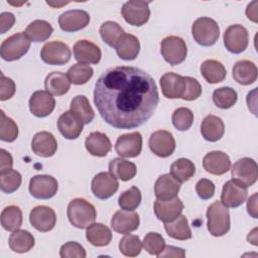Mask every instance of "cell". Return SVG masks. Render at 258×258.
<instances>
[{
    "label": "cell",
    "mask_w": 258,
    "mask_h": 258,
    "mask_svg": "<svg viewBox=\"0 0 258 258\" xmlns=\"http://www.w3.org/2000/svg\"><path fill=\"white\" fill-rule=\"evenodd\" d=\"M31 226L39 232H48L52 230L56 223L54 211L47 206H37L29 214Z\"/></svg>",
    "instance_id": "obj_15"
},
{
    "label": "cell",
    "mask_w": 258,
    "mask_h": 258,
    "mask_svg": "<svg viewBox=\"0 0 258 258\" xmlns=\"http://www.w3.org/2000/svg\"><path fill=\"white\" fill-rule=\"evenodd\" d=\"M191 33L194 39L199 44L203 46H211L217 42L220 36V28L214 19L210 17H201L194 22Z\"/></svg>",
    "instance_id": "obj_4"
},
{
    "label": "cell",
    "mask_w": 258,
    "mask_h": 258,
    "mask_svg": "<svg viewBox=\"0 0 258 258\" xmlns=\"http://www.w3.org/2000/svg\"><path fill=\"white\" fill-rule=\"evenodd\" d=\"M115 150L118 155L125 158L136 157L142 150V136L139 132L123 134L118 137Z\"/></svg>",
    "instance_id": "obj_14"
},
{
    "label": "cell",
    "mask_w": 258,
    "mask_h": 258,
    "mask_svg": "<svg viewBox=\"0 0 258 258\" xmlns=\"http://www.w3.org/2000/svg\"><path fill=\"white\" fill-rule=\"evenodd\" d=\"M15 17L10 12H3L0 15V31L1 33H5L8 31L14 24Z\"/></svg>",
    "instance_id": "obj_54"
},
{
    "label": "cell",
    "mask_w": 258,
    "mask_h": 258,
    "mask_svg": "<svg viewBox=\"0 0 258 258\" xmlns=\"http://www.w3.org/2000/svg\"><path fill=\"white\" fill-rule=\"evenodd\" d=\"M83 127L82 119L71 110L62 113L57 120V128L60 134L69 140L77 139L81 135Z\"/></svg>",
    "instance_id": "obj_18"
},
{
    "label": "cell",
    "mask_w": 258,
    "mask_h": 258,
    "mask_svg": "<svg viewBox=\"0 0 258 258\" xmlns=\"http://www.w3.org/2000/svg\"><path fill=\"white\" fill-rule=\"evenodd\" d=\"M68 219L70 223L79 229H86L92 225L97 217L95 207L84 199L77 198L68 206Z\"/></svg>",
    "instance_id": "obj_2"
},
{
    "label": "cell",
    "mask_w": 258,
    "mask_h": 258,
    "mask_svg": "<svg viewBox=\"0 0 258 258\" xmlns=\"http://www.w3.org/2000/svg\"><path fill=\"white\" fill-rule=\"evenodd\" d=\"M32 151L41 157L52 156L57 149V142L54 136L46 131L36 133L31 142Z\"/></svg>",
    "instance_id": "obj_26"
},
{
    "label": "cell",
    "mask_w": 258,
    "mask_h": 258,
    "mask_svg": "<svg viewBox=\"0 0 258 258\" xmlns=\"http://www.w3.org/2000/svg\"><path fill=\"white\" fill-rule=\"evenodd\" d=\"M142 249V243L140 238L136 235L125 234V236L120 240L119 250L127 257H135L140 254Z\"/></svg>",
    "instance_id": "obj_45"
},
{
    "label": "cell",
    "mask_w": 258,
    "mask_h": 258,
    "mask_svg": "<svg viewBox=\"0 0 258 258\" xmlns=\"http://www.w3.org/2000/svg\"><path fill=\"white\" fill-rule=\"evenodd\" d=\"M13 165V159L11 154L5 149H0V172L11 169Z\"/></svg>",
    "instance_id": "obj_56"
},
{
    "label": "cell",
    "mask_w": 258,
    "mask_h": 258,
    "mask_svg": "<svg viewBox=\"0 0 258 258\" xmlns=\"http://www.w3.org/2000/svg\"><path fill=\"white\" fill-rule=\"evenodd\" d=\"M141 203V191L137 186H132L121 194L118 199V205L121 210L134 211Z\"/></svg>",
    "instance_id": "obj_44"
},
{
    "label": "cell",
    "mask_w": 258,
    "mask_h": 258,
    "mask_svg": "<svg viewBox=\"0 0 258 258\" xmlns=\"http://www.w3.org/2000/svg\"><path fill=\"white\" fill-rule=\"evenodd\" d=\"M238 99L237 92L230 87H222L216 89L213 93L214 104L221 109H229L233 107Z\"/></svg>",
    "instance_id": "obj_42"
},
{
    "label": "cell",
    "mask_w": 258,
    "mask_h": 258,
    "mask_svg": "<svg viewBox=\"0 0 258 258\" xmlns=\"http://www.w3.org/2000/svg\"><path fill=\"white\" fill-rule=\"evenodd\" d=\"M94 103L101 117L117 129H134L147 122L159 103L153 78L134 67H114L97 80Z\"/></svg>",
    "instance_id": "obj_1"
},
{
    "label": "cell",
    "mask_w": 258,
    "mask_h": 258,
    "mask_svg": "<svg viewBox=\"0 0 258 258\" xmlns=\"http://www.w3.org/2000/svg\"><path fill=\"white\" fill-rule=\"evenodd\" d=\"M16 87L15 83L10 79L5 77L2 73L0 74V100L6 101L13 97L15 94Z\"/></svg>",
    "instance_id": "obj_52"
},
{
    "label": "cell",
    "mask_w": 258,
    "mask_h": 258,
    "mask_svg": "<svg viewBox=\"0 0 258 258\" xmlns=\"http://www.w3.org/2000/svg\"><path fill=\"white\" fill-rule=\"evenodd\" d=\"M140 51V42L133 34H126L116 46L117 55L124 60H133Z\"/></svg>",
    "instance_id": "obj_31"
},
{
    "label": "cell",
    "mask_w": 258,
    "mask_h": 258,
    "mask_svg": "<svg viewBox=\"0 0 258 258\" xmlns=\"http://www.w3.org/2000/svg\"><path fill=\"white\" fill-rule=\"evenodd\" d=\"M203 166L207 172L214 175H222L231 168V160L223 151H211L203 159Z\"/></svg>",
    "instance_id": "obj_23"
},
{
    "label": "cell",
    "mask_w": 258,
    "mask_h": 258,
    "mask_svg": "<svg viewBox=\"0 0 258 258\" xmlns=\"http://www.w3.org/2000/svg\"><path fill=\"white\" fill-rule=\"evenodd\" d=\"M58 188L56 179L51 175H34L29 181V192L38 200H48L52 198Z\"/></svg>",
    "instance_id": "obj_11"
},
{
    "label": "cell",
    "mask_w": 258,
    "mask_h": 258,
    "mask_svg": "<svg viewBox=\"0 0 258 258\" xmlns=\"http://www.w3.org/2000/svg\"><path fill=\"white\" fill-rule=\"evenodd\" d=\"M100 35L105 43L116 48L120 40L125 35V32L117 22L106 21L100 27Z\"/></svg>",
    "instance_id": "obj_37"
},
{
    "label": "cell",
    "mask_w": 258,
    "mask_h": 258,
    "mask_svg": "<svg viewBox=\"0 0 258 258\" xmlns=\"http://www.w3.org/2000/svg\"><path fill=\"white\" fill-rule=\"evenodd\" d=\"M90 22V15L87 11L81 9L68 10L58 17V24L61 30L66 32H75L85 28Z\"/></svg>",
    "instance_id": "obj_16"
},
{
    "label": "cell",
    "mask_w": 258,
    "mask_h": 258,
    "mask_svg": "<svg viewBox=\"0 0 258 258\" xmlns=\"http://www.w3.org/2000/svg\"><path fill=\"white\" fill-rule=\"evenodd\" d=\"M29 110L30 112L38 117L43 118L48 116L55 107V100L50 93L47 91H36L29 99Z\"/></svg>",
    "instance_id": "obj_17"
},
{
    "label": "cell",
    "mask_w": 258,
    "mask_h": 258,
    "mask_svg": "<svg viewBox=\"0 0 258 258\" xmlns=\"http://www.w3.org/2000/svg\"><path fill=\"white\" fill-rule=\"evenodd\" d=\"M22 224V212L16 206H8L1 213V226L10 232L20 228Z\"/></svg>",
    "instance_id": "obj_41"
},
{
    "label": "cell",
    "mask_w": 258,
    "mask_h": 258,
    "mask_svg": "<svg viewBox=\"0 0 258 258\" xmlns=\"http://www.w3.org/2000/svg\"><path fill=\"white\" fill-rule=\"evenodd\" d=\"M185 256V251L182 248L174 247V246H165L163 251L157 257H179L183 258Z\"/></svg>",
    "instance_id": "obj_55"
},
{
    "label": "cell",
    "mask_w": 258,
    "mask_h": 258,
    "mask_svg": "<svg viewBox=\"0 0 258 258\" xmlns=\"http://www.w3.org/2000/svg\"><path fill=\"white\" fill-rule=\"evenodd\" d=\"M136 165L126 159L114 158L109 163V172L122 181L132 179L136 174Z\"/></svg>",
    "instance_id": "obj_35"
},
{
    "label": "cell",
    "mask_w": 258,
    "mask_h": 258,
    "mask_svg": "<svg viewBox=\"0 0 258 258\" xmlns=\"http://www.w3.org/2000/svg\"><path fill=\"white\" fill-rule=\"evenodd\" d=\"M1 122H0V139L6 142L14 141L18 136V127L16 123L1 110Z\"/></svg>",
    "instance_id": "obj_48"
},
{
    "label": "cell",
    "mask_w": 258,
    "mask_h": 258,
    "mask_svg": "<svg viewBox=\"0 0 258 258\" xmlns=\"http://www.w3.org/2000/svg\"><path fill=\"white\" fill-rule=\"evenodd\" d=\"M256 231H257V229H254L251 233H249V235H248V241L249 242H251L252 244H254V245H257V235H256Z\"/></svg>",
    "instance_id": "obj_59"
},
{
    "label": "cell",
    "mask_w": 258,
    "mask_h": 258,
    "mask_svg": "<svg viewBox=\"0 0 258 258\" xmlns=\"http://www.w3.org/2000/svg\"><path fill=\"white\" fill-rule=\"evenodd\" d=\"M71 49L64 42L49 41L45 43L40 51L41 59L48 64L61 66L71 59Z\"/></svg>",
    "instance_id": "obj_9"
},
{
    "label": "cell",
    "mask_w": 258,
    "mask_h": 258,
    "mask_svg": "<svg viewBox=\"0 0 258 258\" xmlns=\"http://www.w3.org/2000/svg\"><path fill=\"white\" fill-rule=\"evenodd\" d=\"M85 146L90 154L98 157L106 156L112 149V144L108 136L99 131L92 132L87 136Z\"/></svg>",
    "instance_id": "obj_27"
},
{
    "label": "cell",
    "mask_w": 258,
    "mask_h": 258,
    "mask_svg": "<svg viewBox=\"0 0 258 258\" xmlns=\"http://www.w3.org/2000/svg\"><path fill=\"white\" fill-rule=\"evenodd\" d=\"M74 55L79 62L96 64L100 61L102 52L97 44L87 39H81L74 45Z\"/></svg>",
    "instance_id": "obj_24"
},
{
    "label": "cell",
    "mask_w": 258,
    "mask_h": 258,
    "mask_svg": "<svg viewBox=\"0 0 258 258\" xmlns=\"http://www.w3.org/2000/svg\"><path fill=\"white\" fill-rule=\"evenodd\" d=\"M185 80V91L181 99L186 101L197 100L202 95V86L201 84L191 77H184Z\"/></svg>",
    "instance_id": "obj_51"
},
{
    "label": "cell",
    "mask_w": 258,
    "mask_h": 258,
    "mask_svg": "<svg viewBox=\"0 0 258 258\" xmlns=\"http://www.w3.org/2000/svg\"><path fill=\"white\" fill-rule=\"evenodd\" d=\"M208 230L215 237L227 234L230 230V214L226 206L217 201L207 210Z\"/></svg>",
    "instance_id": "obj_3"
},
{
    "label": "cell",
    "mask_w": 258,
    "mask_h": 258,
    "mask_svg": "<svg viewBox=\"0 0 258 258\" xmlns=\"http://www.w3.org/2000/svg\"><path fill=\"white\" fill-rule=\"evenodd\" d=\"M182 210L183 204L177 197L167 201L156 200L154 202L155 216L163 223L174 221L179 215H181Z\"/></svg>",
    "instance_id": "obj_19"
},
{
    "label": "cell",
    "mask_w": 258,
    "mask_h": 258,
    "mask_svg": "<svg viewBox=\"0 0 258 258\" xmlns=\"http://www.w3.org/2000/svg\"><path fill=\"white\" fill-rule=\"evenodd\" d=\"M35 240L31 233L26 230H16L9 237V247L16 253H25L32 249Z\"/></svg>",
    "instance_id": "obj_34"
},
{
    "label": "cell",
    "mask_w": 258,
    "mask_h": 258,
    "mask_svg": "<svg viewBox=\"0 0 258 258\" xmlns=\"http://www.w3.org/2000/svg\"><path fill=\"white\" fill-rule=\"evenodd\" d=\"M247 195V187L242 186L231 179L223 185L221 203L227 208H237L245 202Z\"/></svg>",
    "instance_id": "obj_21"
},
{
    "label": "cell",
    "mask_w": 258,
    "mask_h": 258,
    "mask_svg": "<svg viewBox=\"0 0 258 258\" xmlns=\"http://www.w3.org/2000/svg\"><path fill=\"white\" fill-rule=\"evenodd\" d=\"M249 43V35L247 29L240 24L229 26L224 33V44L232 53L243 52Z\"/></svg>",
    "instance_id": "obj_10"
},
{
    "label": "cell",
    "mask_w": 258,
    "mask_h": 258,
    "mask_svg": "<svg viewBox=\"0 0 258 258\" xmlns=\"http://www.w3.org/2000/svg\"><path fill=\"white\" fill-rule=\"evenodd\" d=\"M94 70L87 63L78 62L71 67L67 73V76L71 83L74 85H84L93 76Z\"/></svg>",
    "instance_id": "obj_43"
},
{
    "label": "cell",
    "mask_w": 258,
    "mask_h": 258,
    "mask_svg": "<svg viewBox=\"0 0 258 258\" xmlns=\"http://www.w3.org/2000/svg\"><path fill=\"white\" fill-rule=\"evenodd\" d=\"M53 31L52 26L45 20H34L28 24L25 34L34 42H41L48 39Z\"/></svg>",
    "instance_id": "obj_38"
},
{
    "label": "cell",
    "mask_w": 258,
    "mask_h": 258,
    "mask_svg": "<svg viewBox=\"0 0 258 258\" xmlns=\"http://www.w3.org/2000/svg\"><path fill=\"white\" fill-rule=\"evenodd\" d=\"M225 132V125L223 120L215 115L207 116L201 125V133L203 137L210 142L220 140Z\"/></svg>",
    "instance_id": "obj_29"
},
{
    "label": "cell",
    "mask_w": 258,
    "mask_h": 258,
    "mask_svg": "<svg viewBox=\"0 0 258 258\" xmlns=\"http://www.w3.org/2000/svg\"><path fill=\"white\" fill-rule=\"evenodd\" d=\"M71 111L77 114L84 124L91 123L95 117L94 110L92 109L88 98L84 95H78L72 100Z\"/></svg>",
    "instance_id": "obj_40"
},
{
    "label": "cell",
    "mask_w": 258,
    "mask_h": 258,
    "mask_svg": "<svg viewBox=\"0 0 258 258\" xmlns=\"http://www.w3.org/2000/svg\"><path fill=\"white\" fill-rule=\"evenodd\" d=\"M149 2L131 0L123 4L121 14L125 21L134 26H141L145 24L150 16Z\"/></svg>",
    "instance_id": "obj_8"
},
{
    "label": "cell",
    "mask_w": 258,
    "mask_h": 258,
    "mask_svg": "<svg viewBox=\"0 0 258 258\" xmlns=\"http://www.w3.org/2000/svg\"><path fill=\"white\" fill-rule=\"evenodd\" d=\"M119 187V182L116 176L110 172H99L96 174L91 183V188L94 196L100 200L111 198Z\"/></svg>",
    "instance_id": "obj_12"
},
{
    "label": "cell",
    "mask_w": 258,
    "mask_h": 258,
    "mask_svg": "<svg viewBox=\"0 0 258 258\" xmlns=\"http://www.w3.org/2000/svg\"><path fill=\"white\" fill-rule=\"evenodd\" d=\"M180 183L170 173L160 175L154 184V194L157 200L167 201L176 197L180 189Z\"/></svg>",
    "instance_id": "obj_25"
},
{
    "label": "cell",
    "mask_w": 258,
    "mask_h": 258,
    "mask_svg": "<svg viewBox=\"0 0 258 258\" xmlns=\"http://www.w3.org/2000/svg\"><path fill=\"white\" fill-rule=\"evenodd\" d=\"M160 51L165 61L171 66L181 63L187 54L185 41L182 38L174 35L167 36L161 41Z\"/></svg>",
    "instance_id": "obj_7"
},
{
    "label": "cell",
    "mask_w": 258,
    "mask_h": 258,
    "mask_svg": "<svg viewBox=\"0 0 258 258\" xmlns=\"http://www.w3.org/2000/svg\"><path fill=\"white\" fill-rule=\"evenodd\" d=\"M232 178L238 184L248 187L253 185L258 178V166L255 160L243 157L237 160L231 170Z\"/></svg>",
    "instance_id": "obj_6"
},
{
    "label": "cell",
    "mask_w": 258,
    "mask_h": 258,
    "mask_svg": "<svg viewBox=\"0 0 258 258\" xmlns=\"http://www.w3.org/2000/svg\"><path fill=\"white\" fill-rule=\"evenodd\" d=\"M196 191L202 200H209L215 194V184L210 179L202 178L196 184Z\"/></svg>",
    "instance_id": "obj_53"
},
{
    "label": "cell",
    "mask_w": 258,
    "mask_h": 258,
    "mask_svg": "<svg viewBox=\"0 0 258 258\" xmlns=\"http://www.w3.org/2000/svg\"><path fill=\"white\" fill-rule=\"evenodd\" d=\"M148 145L150 150L159 157L170 156L175 149V140L166 130H157L150 135Z\"/></svg>",
    "instance_id": "obj_13"
},
{
    "label": "cell",
    "mask_w": 258,
    "mask_h": 258,
    "mask_svg": "<svg viewBox=\"0 0 258 258\" xmlns=\"http://www.w3.org/2000/svg\"><path fill=\"white\" fill-rule=\"evenodd\" d=\"M164 229L167 235L176 240H188L191 238V231L184 215H179L174 221L164 223Z\"/></svg>",
    "instance_id": "obj_36"
},
{
    "label": "cell",
    "mask_w": 258,
    "mask_h": 258,
    "mask_svg": "<svg viewBox=\"0 0 258 258\" xmlns=\"http://www.w3.org/2000/svg\"><path fill=\"white\" fill-rule=\"evenodd\" d=\"M86 250L84 247L77 242H67L60 247L59 256L61 258H85Z\"/></svg>",
    "instance_id": "obj_50"
},
{
    "label": "cell",
    "mask_w": 258,
    "mask_h": 258,
    "mask_svg": "<svg viewBox=\"0 0 258 258\" xmlns=\"http://www.w3.org/2000/svg\"><path fill=\"white\" fill-rule=\"evenodd\" d=\"M257 194H254L253 196H251L247 202V211L248 214L254 218L257 219Z\"/></svg>",
    "instance_id": "obj_57"
},
{
    "label": "cell",
    "mask_w": 258,
    "mask_h": 258,
    "mask_svg": "<svg viewBox=\"0 0 258 258\" xmlns=\"http://www.w3.org/2000/svg\"><path fill=\"white\" fill-rule=\"evenodd\" d=\"M257 5H258V2L257 1H253L250 4H248L247 9H246L247 17L250 20H252L253 22H257L258 21V19H257Z\"/></svg>",
    "instance_id": "obj_58"
},
{
    "label": "cell",
    "mask_w": 258,
    "mask_h": 258,
    "mask_svg": "<svg viewBox=\"0 0 258 258\" xmlns=\"http://www.w3.org/2000/svg\"><path fill=\"white\" fill-rule=\"evenodd\" d=\"M257 76V67L250 60L241 59L237 61L233 67V78L240 85L247 86L255 83Z\"/></svg>",
    "instance_id": "obj_28"
},
{
    "label": "cell",
    "mask_w": 258,
    "mask_h": 258,
    "mask_svg": "<svg viewBox=\"0 0 258 258\" xmlns=\"http://www.w3.org/2000/svg\"><path fill=\"white\" fill-rule=\"evenodd\" d=\"M159 82L164 97L168 99H176L183 96L186 86L184 77L174 73H166L160 78Z\"/></svg>",
    "instance_id": "obj_22"
},
{
    "label": "cell",
    "mask_w": 258,
    "mask_h": 258,
    "mask_svg": "<svg viewBox=\"0 0 258 258\" xmlns=\"http://www.w3.org/2000/svg\"><path fill=\"white\" fill-rule=\"evenodd\" d=\"M139 215L134 211H117L111 219L112 229L120 234H128L138 229Z\"/></svg>",
    "instance_id": "obj_20"
},
{
    "label": "cell",
    "mask_w": 258,
    "mask_h": 258,
    "mask_svg": "<svg viewBox=\"0 0 258 258\" xmlns=\"http://www.w3.org/2000/svg\"><path fill=\"white\" fill-rule=\"evenodd\" d=\"M21 174L14 169L0 172V187L3 192L11 194L18 189L21 184Z\"/></svg>",
    "instance_id": "obj_46"
},
{
    "label": "cell",
    "mask_w": 258,
    "mask_h": 258,
    "mask_svg": "<svg viewBox=\"0 0 258 258\" xmlns=\"http://www.w3.org/2000/svg\"><path fill=\"white\" fill-rule=\"evenodd\" d=\"M86 238L92 245L103 247L111 242L112 233L107 226L101 223H93L87 228Z\"/></svg>",
    "instance_id": "obj_32"
},
{
    "label": "cell",
    "mask_w": 258,
    "mask_h": 258,
    "mask_svg": "<svg viewBox=\"0 0 258 258\" xmlns=\"http://www.w3.org/2000/svg\"><path fill=\"white\" fill-rule=\"evenodd\" d=\"M201 74L208 83L217 84L225 80L227 72L222 62L216 59H207L201 66Z\"/></svg>",
    "instance_id": "obj_33"
},
{
    "label": "cell",
    "mask_w": 258,
    "mask_h": 258,
    "mask_svg": "<svg viewBox=\"0 0 258 258\" xmlns=\"http://www.w3.org/2000/svg\"><path fill=\"white\" fill-rule=\"evenodd\" d=\"M196 172V166L192 161L187 158L176 159L170 165V174L179 182L188 180L194 176Z\"/></svg>",
    "instance_id": "obj_39"
},
{
    "label": "cell",
    "mask_w": 258,
    "mask_h": 258,
    "mask_svg": "<svg viewBox=\"0 0 258 258\" xmlns=\"http://www.w3.org/2000/svg\"><path fill=\"white\" fill-rule=\"evenodd\" d=\"M173 126L179 131L189 129L194 123V113L185 107H180L174 110L171 116Z\"/></svg>",
    "instance_id": "obj_47"
},
{
    "label": "cell",
    "mask_w": 258,
    "mask_h": 258,
    "mask_svg": "<svg viewBox=\"0 0 258 258\" xmlns=\"http://www.w3.org/2000/svg\"><path fill=\"white\" fill-rule=\"evenodd\" d=\"M30 39L23 32H18L6 38L0 46V55L6 61L21 58L30 48Z\"/></svg>",
    "instance_id": "obj_5"
},
{
    "label": "cell",
    "mask_w": 258,
    "mask_h": 258,
    "mask_svg": "<svg viewBox=\"0 0 258 258\" xmlns=\"http://www.w3.org/2000/svg\"><path fill=\"white\" fill-rule=\"evenodd\" d=\"M44 87L48 93L54 96H61L69 92L71 81L68 76L60 72H52L48 74L44 81Z\"/></svg>",
    "instance_id": "obj_30"
},
{
    "label": "cell",
    "mask_w": 258,
    "mask_h": 258,
    "mask_svg": "<svg viewBox=\"0 0 258 258\" xmlns=\"http://www.w3.org/2000/svg\"><path fill=\"white\" fill-rule=\"evenodd\" d=\"M142 246L149 254L158 256L165 247V241L160 234L155 232H149L144 237Z\"/></svg>",
    "instance_id": "obj_49"
}]
</instances>
